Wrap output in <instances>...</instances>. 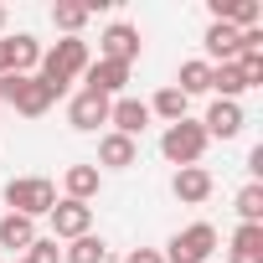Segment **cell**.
<instances>
[{"mask_svg":"<svg viewBox=\"0 0 263 263\" xmlns=\"http://www.w3.org/2000/svg\"><path fill=\"white\" fill-rule=\"evenodd\" d=\"M88 62H93L88 42H83V36H62L57 47H47V52H42V67H36V78L47 83V93H52V98H62L72 83H83Z\"/></svg>","mask_w":263,"mask_h":263,"instance_id":"6da1fadb","label":"cell"},{"mask_svg":"<svg viewBox=\"0 0 263 263\" xmlns=\"http://www.w3.org/2000/svg\"><path fill=\"white\" fill-rule=\"evenodd\" d=\"M206 129H201V119H181V124H165V135H160V155L176 165V171H186V165H201V155H206Z\"/></svg>","mask_w":263,"mask_h":263,"instance_id":"7a4b0ae2","label":"cell"},{"mask_svg":"<svg viewBox=\"0 0 263 263\" xmlns=\"http://www.w3.org/2000/svg\"><path fill=\"white\" fill-rule=\"evenodd\" d=\"M6 206L16 212V217H47L52 206H57V181H47V176H16L11 186H6Z\"/></svg>","mask_w":263,"mask_h":263,"instance_id":"3957f363","label":"cell"},{"mask_svg":"<svg viewBox=\"0 0 263 263\" xmlns=\"http://www.w3.org/2000/svg\"><path fill=\"white\" fill-rule=\"evenodd\" d=\"M0 103H11L21 119H47L57 98H52L47 83L31 72V78H0Z\"/></svg>","mask_w":263,"mask_h":263,"instance_id":"277c9868","label":"cell"},{"mask_svg":"<svg viewBox=\"0 0 263 263\" xmlns=\"http://www.w3.org/2000/svg\"><path fill=\"white\" fill-rule=\"evenodd\" d=\"M217 253V227L212 222H191V227H181L171 242H165V263H206Z\"/></svg>","mask_w":263,"mask_h":263,"instance_id":"5b68a950","label":"cell"},{"mask_svg":"<svg viewBox=\"0 0 263 263\" xmlns=\"http://www.w3.org/2000/svg\"><path fill=\"white\" fill-rule=\"evenodd\" d=\"M42 42L31 31H16V36H0V78H31L42 67Z\"/></svg>","mask_w":263,"mask_h":263,"instance_id":"8992f818","label":"cell"},{"mask_svg":"<svg viewBox=\"0 0 263 263\" xmlns=\"http://www.w3.org/2000/svg\"><path fill=\"white\" fill-rule=\"evenodd\" d=\"M140 52H145L140 26H129V21L103 26V36H98V57H103V62H124V67H135V62H140Z\"/></svg>","mask_w":263,"mask_h":263,"instance_id":"52a82bcc","label":"cell"},{"mask_svg":"<svg viewBox=\"0 0 263 263\" xmlns=\"http://www.w3.org/2000/svg\"><path fill=\"white\" fill-rule=\"evenodd\" d=\"M47 222H52V242H78V237H88V232H93V206L57 196V206L47 212Z\"/></svg>","mask_w":263,"mask_h":263,"instance_id":"ba28073f","label":"cell"},{"mask_svg":"<svg viewBox=\"0 0 263 263\" xmlns=\"http://www.w3.org/2000/svg\"><path fill=\"white\" fill-rule=\"evenodd\" d=\"M108 108H114V98L78 88V93H72V103H67V124L78 129V135H93L98 124H108Z\"/></svg>","mask_w":263,"mask_h":263,"instance_id":"9c48e42d","label":"cell"},{"mask_svg":"<svg viewBox=\"0 0 263 263\" xmlns=\"http://www.w3.org/2000/svg\"><path fill=\"white\" fill-rule=\"evenodd\" d=\"M201 47H206V57H201V62H212V67H222V62H237V57H242V31H237V26H222V21H212V26L201 31Z\"/></svg>","mask_w":263,"mask_h":263,"instance_id":"30bf717a","label":"cell"},{"mask_svg":"<svg viewBox=\"0 0 263 263\" xmlns=\"http://www.w3.org/2000/svg\"><path fill=\"white\" fill-rule=\"evenodd\" d=\"M212 186H217V181H212L206 165H186V171L171 176V196H176L181 206H201V201L212 196Z\"/></svg>","mask_w":263,"mask_h":263,"instance_id":"8fae6325","label":"cell"},{"mask_svg":"<svg viewBox=\"0 0 263 263\" xmlns=\"http://www.w3.org/2000/svg\"><path fill=\"white\" fill-rule=\"evenodd\" d=\"M124 83H129V67H124V62H103V57H93L88 72H83V88H88V93H103V98H119Z\"/></svg>","mask_w":263,"mask_h":263,"instance_id":"7c38bea8","label":"cell"},{"mask_svg":"<svg viewBox=\"0 0 263 263\" xmlns=\"http://www.w3.org/2000/svg\"><path fill=\"white\" fill-rule=\"evenodd\" d=\"M242 103H227V98H217L212 108H206V119H201V129H206V140H237L242 135Z\"/></svg>","mask_w":263,"mask_h":263,"instance_id":"4fadbf2b","label":"cell"},{"mask_svg":"<svg viewBox=\"0 0 263 263\" xmlns=\"http://www.w3.org/2000/svg\"><path fill=\"white\" fill-rule=\"evenodd\" d=\"M108 124H114V135H124V140H140V135H145V124H150V108H145L140 98H114V108H108Z\"/></svg>","mask_w":263,"mask_h":263,"instance_id":"5bb4252c","label":"cell"},{"mask_svg":"<svg viewBox=\"0 0 263 263\" xmlns=\"http://www.w3.org/2000/svg\"><path fill=\"white\" fill-rule=\"evenodd\" d=\"M98 165H108V171H129V165H140V140H124V135H108L98 140Z\"/></svg>","mask_w":263,"mask_h":263,"instance_id":"9a60e30c","label":"cell"},{"mask_svg":"<svg viewBox=\"0 0 263 263\" xmlns=\"http://www.w3.org/2000/svg\"><path fill=\"white\" fill-rule=\"evenodd\" d=\"M98 186H103L98 165H67V171H62V196H67V201H83V206H88V201L98 196Z\"/></svg>","mask_w":263,"mask_h":263,"instance_id":"2e32d148","label":"cell"},{"mask_svg":"<svg viewBox=\"0 0 263 263\" xmlns=\"http://www.w3.org/2000/svg\"><path fill=\"white\" fill-rule=\"evenodd\" d=\"M212 21L248 31V26H258V21H263V6H258V0H212Z\"/></svg>","mask_w":263,"mask_h":263,"instance_id":"e0dca14e","label":"cell"},{"mask_svg":"<svg viewBox=\"0 0 263 263\" xmlns=\"http://www.w3.org/2000/svg\"><path fill=\"white\" fill-rule=\"evenodd\" d=\"M145 108H150V119H160V124H181V119H191V98H186L181 88H160Z\"/></svg>","mask_w":263,"mask_h":263,"instance_id":"ac0fdd59","label":"cell"},{"mask_svg":"<svg viewBox=\"0 0 263 263\" xmlns=\"http://www.w3.org/2000/svg\"><path fill=\"white\" fill-rule=\"evenodd\" d=\"M227 263H263V227H253V222H237V232H232V248H227Z\"/></svg>","mask_w":263,"mask_h":263,"instance_id":"d6986e66","label":"cell"},{"mask_svg":"<svg viewBox=\"0 0 263 263\" xmlns=\"http://www.w3.org/2000/svg\"><path fill=\"white\" fill-rule=\"evenodd\" d=\"M31 242H36V222H31V217H16V212H6V217H0V248L26 253Z\"/></svg>","mask_w":263,"mask_h":263,"instance_id":"ffe728a7","label":"cell"},{"mask_svg":"<svg viewBox=\"0 0 263 263\" xmlns=\"http://www.w3.org/2000/svg\"><path fill=\"white\" fill-rule=\"evenodd\" d=\"M88 21H93V6H78V0H57V6H52V26L62 36H78Z\"/></svg>","mask_w":263,"mask_h":263,"instance_id":"44dd1931","label":"cell"},{"mask_svg":"<svg viewBox=\"0 0 263 263\" xmlns=\"http://www.w3.org/2000/svg\"><path fill=\"white\" fill-rule=\"evenodd\" d=\"M171 88H181L186 98H191V93H212V62H201V57L181 62V72H176V83H171Z\"/></svg>","mask_w":263,"mask_h":263,"instance_id":"7402d4cb","label":"cell"},{"mask_svg":"<svg viewBox=\"0 0 263 263\" xmlns=\"http://www.w3.org/2000/svg\"><path fill=\"white\" fill-rule=\"evenodd\" d=\"M212 93H217V98H227V103H237V98L248 93V83H242L237 62H222V67H212Z\"/></svg>","mask_w":263,"mask_h":263,"instance_id":"603a6c76","label":"cell"},{"mask_svg":"<svg viewBox=\"0 0 263 263\" xmlns=\"http://www.w3.org/2000/svg\"><path fill=\"white\" fill-rule=\"evenodd\" d=\"M62 263H108V242L103 237H78V242H67V253H62Z\"/></svg>","mask_w":263,"mask_h":263,"instance_id":"cb8c5ba5","label":"cell"},{"mask_svg":"<svg viewBox=\"0 0 263 263\" xmlns=\"http://www.w3.org/2000/svg\"><path fill=\"white\" fill-rule=\"evenodd\" d=\"M237 222H253V227H263V186L258 181H248L242 191H237Z\"/></svg>","mask_w":263,"mask_h":263,"instance_id":"d4e9b609","label":"cell"},{"mask_svg":"<svg viewBox=\"0 0 263 263\" xmlns=\"http://www.w3.org/2000/svg\"><path fill=\"white\" fill-rule=\"evenodd\" d=\"M16 263H62V253H57V242H52V237H36Z\"/></svg>","mask_w":263,"mask_h":263,"instance_id":"484cf974","label":"cell"},{"mask_svg":"<svg viewBox=\"0 0 263 263\" xmlns=\"http://www.w3.org/2000/svg\"><path fill=\"white\" fill-rule=\"evenodd\" d=\"M237 72H242V83H248V88H263V52L237 57Z\"/></svg>","mask_w":263,"mask_h":263,"instance_id":"4316f807","label":"cell"},{"mask_svg":"<svg viewBox=\"0 0 263 263\" xmlns=\"http://www.w3.org/2000/svg\"><path fill=\"white\" fill-rule=\"evenodd\" d=\"M124 263H165V258H160V248H135Z\"/></svg>","mask_w":263,"mask_h":263,"instance_id":"83f0119b","label":"cell"},{"mask_svg":"<svg viewBox=\"0 0 263 263\" xmlns=\"http://www.w3.org/2000/svg\"><path fill=\"white\" fill-rule=\"evenodd\" d=\"M0 36H6V6H0Z\"/></svg>","mask_w":263,"mask_h":263,"instance_id":"f1b7e54d","label":"cell"}]
</instances>
